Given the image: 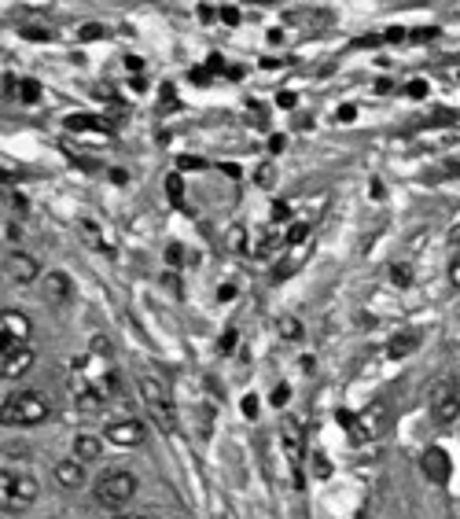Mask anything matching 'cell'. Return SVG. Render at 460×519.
<instances>
[{
    "instance_id": "obj_18",
    "label": "cell",
    "mask_w": 460,
    "mask_h": 519,
    "mask_svg": "<svg viewBox=\"0 0 460 519\" xmlns=\"http://www.w3.org/2000/svg\"><path fill=\"white\" fill-rule=\"evenodd\" d=\"M15 92H19L22 104H37V99H41V85H37V81H30V78H22V81L15 85Z\"/></svg>"
},
{
    "instance_id": "obj_4",
    "label": "cell",
    "mask_w": 460,
    "mask_h": 519,
    "mask_svg": "<svg viewBox=\"0 0 460 519\" xmlns=\"http://www.w3.org/2000/svg\"><path fill=\"white\" fill-rule=\"evenodd\" d=\"M427 401H431V416H435L438 424H453L460 416V394H456V383L449 376H442V380L431 383Z\"/></svg>"
},
{
    "instance_id": "obj_3",
    "label": "cell",
    "mask_w": 460,
    "mask_h": 519,
    "mask_svg": "<svg viewBox=\"0 0 460 519\" xmlns=\"http://www.w3.org/2000/svg\"><path fill=\"white\" fill-rule=\"evenodd\" d=\"M0 501H4V512H26L37 501V479L34 475H0Z\"/></svg>"
},
{
    "instance_id": "obj_23",
    "label": "cell",
    "mask_w": 460,
    "mask_h": 519,
    "mask_svg": "<svg viewBox=\"0 0 460 519\" xmlns=\"http://www.w3.org/2000/svg\"><path fill=\"white\" fill-rule=\"evenodd\" d=\"M287 394H291V387H287V383H280V387H272V406H284V401H287Z\"/></svg>"
},
{
    "instance_id": "obj_16",
    "label": "cell",
    "mask_w": 460,
    "mask_h": 519,
    "mask_svg": "<svg viewBox=\"0 0 460 519\" xmlns=\"http://www.w3.org/2000/svg\"><path fill=\"white\" fill-rule=\"evenodd\" d=\"M140 394H144V401H148V406H162V401H169L166 391H162V387L155 383L151 376H144V380H140Z\"/></svg>"
},
{
    "instance_id": "obj_40",
    "label": "cell",
    "mask_w": 460,
    "mask_h": 519,
    "mask_svg": "<svg viewBox=\"0 0 460 519\" xmlns=\"http://www.w3.org/2000/svg\"><path fill=\"white\" fill-rule=\"evenodd\" d=\"M169 265H181V247H177V243L169 247Z\"/></svg>"
},
{
    "instance_id": "obj_6",
    "label": "cell",
    "mask_w": 460,
    "mask_h": 519,
    "mask_svg": "<svg viewBox=\"0 0 460 519\" xmlns=\"http://www.w3.org/2000/svg\"><path fill=\"white\" fill-rule=\"evenodd\" d=\"M4 269H8V277L15 280V284H34L37 272H41L37 258L26 254V251H11V254L4 258Z\"/></svg>"
},
{
    "instance_id": "obj_11",
    "label": "cell",
    "mask_w": 460,
    "mask_h": 519,
    "mask_svg": "<svg viewBox=\"0 0 460 519\" xmlns=\"http://www.w3.org/2000/svg\"><path fill=\"white\" fill-rule=\"evenodd\" d=\"M70 291H74V287H70L67 272H48V277H45V295H48L52 302H67Z\"/></svg>"
},
{
    "instance_id": "obj_27",
    "label": "cell",
    "mask_w": 460,
    "mask_h": 519,
    "mask_svg": "<svg viewBox=\"0 0 460 519\" xmlns=\"http://www.w3.org/2000/svg\"><path fill=\"white\" fill-rule=\"evenodd\" d=\"M114 519H159V515L155 512H118Z\"/></svg>"
},
{
    "instance_id": "obj_5",
    "label": "cell",
    "mask_w": 460,
    "mask_h": 519,
    "mask_svg": "<svg viewBox=\"0 0 460 519\" xmlns=\"http://www.w3.org/2000/svg\"><path fill=\"white\" fill-rule=\"evenodd\" d=\"M34 365V350L26 342H11L4 339V350H0V368H4V376L8 380H15V376H26Z\"/></svg>"
},
{
    "instance_id": "obj_13",
    "label": "cell",
    "mask_w": 460,
    "mask_h": 519,
    "mask_svg": "<svg viewBox=\"0 0 460 519\" xmlns=\"http://www.w3.org/2000/svg\"><path fill=\"white\" fill-rule=\"evenodd\" d=\"M424 471L431 475V479H445V471H449V464H445V453L442 450H427V457H424Z\"/></svg>"
},
{
    "instance_id": "obj_38",
    "label": "cell",
    "mask_w": 460,
    "mask_h": 519,
    "mask_svg": "<svg viewBox=\"0 0 460 519\" xmlns=\"http://www.w3.org/2000/svg\"><path fill=\"white\" fill-rule=\"evenodd\" d=\"M277 104H280V107H291V104H295V92H280Z\"/></svg>"
},
{
    "instance_id": "obj_22",
    "label": "cell",
    "mask_w": 460,
    "mask_h": 519,
    "mask_svg": "<svg viewBox=\"0 0 460 519\" xmlns=\"http://www.w3.org/2000/svg\"><path fill=\"white\" fill-rule=\"evenodd\" d=\"M218 19H221L225 26H236V22H239V11H236L232 4H221V8H218Z\"/></svg>"
},
{
    "instance_id": "obj_19",
    "label": "cell",
    "mask_w": 460,
    "mask_h": 519,
    "mask_svg": "<svg viewBox=\"0 0 460 519\" xmlns=\"http://www.w3.org/2000/svg\"><path fill=\"white\" fill-rule=\"evenodd\" d=\"M391 280H394L398 287H412V265H409V262H394V265H391Z\"/></svg>"
},
{
    "instance_id": "obj_2",
    "label": "cell",
    "mask_w": 460,
    "mask_h": 519,
    "mask_svg": "<svg viewBox=\"0 0 460 519\" xmlns=\"http://www.w3.org/2000/svg\"><path fill=\"white\" fill-rule=\"evenodd\" d=\"M133 494H137V475L122 468L99 475V483H96V501L104 508H122V504L133 501Z\"/></svg>"
},
{
    "instance_id": "obj_10",
    "label": "cell",
    "mask_w": 460,
    "mask_h": 519,
    "mask_svg": "<svg viewBox=\"0 0 460 519\" xmlns=\"http://www.w3.org/2000/svg\"><path fill=\"white\" fill-rule=\"evenodd\" d=\"M416 346H420V331H416V328H409V331H398V335L391 339V346H386V354H391L394 361H398V357L412 354Z\"/></svg>"
},
{
    "instance_id": "obj_1",
    "label": "cell",
    "mask_w": 460,
    "mask_h": 519,
    "mask_svg": "<svg viewBox=\"0 0 460 519\" xmlns=\"http://www.w3.org/2000/svg\"><path fill=\"white\" fill-rule=\"evenodd\" d=\"M48 398L41 394V391H19V394H11L4 398V409H0V416H4V424H22V427H30V424H45L48 420Z\"/></svg>"
},
{
    "instance_id": "obj_36",
    "label": "cell",
    "mask_w": 460,
    "mask_h": 519,
    "mask_svg": "<svg viewBox=\"0 0 460 519\" xmlns=\"http://www.w3.org/2000/svg\"><path fill=\"white\" fill-rule=\"evenodd\" d=\"M232 346H236V331H225V342H221V350L228 354V350H232Z\"/></svg>"
},
{
    "instance_id": "obj_42",
    "label": "cell",
    "mask_w": 460,
    "mask_h": 519,
    "mask_svg": "<svg viewBox=\"0 0 460 519\" xmlns=\"http://www.w3.org/2000/svg\"><path fill=\"white\" fill-rule=\"evenodd\" d=\"M258 181L269 184V181H272V169H269V166H265V169H258Z\"/></svg>"
},
{
    "instance_id": "obj_41",
    "label": "cell",
    "mask_w": 460,
    "mask_h": 519,
    "mask_svg": "<svg viewBox=\"0 0 460 519\" xmlns=\"http://www.w3.org/2000/svg\"><path fill=\"white\" fill-rule=\"evenodd\" d=\"M92 354H107V339H92Z\"/></svg>"
},
{
    "instance_id": "obj_37",
    "label": "cell",
    "mask_w": 460,
    "mask_h": 519,
    "mask_svg": "<svg viewBox=\"0 0 460 519\" xmlns=\"http://www.w3.org/2000/svg\"><path fill=\"white\" fill-rule=\"evenodd\" d=\"M199 15H203V22H214V15H218V8H207V4H203V8H199Z\"/></svg>"
},
{
    "instance_id": "obj_17",
    "label": "cell",
    "mask_w": 460,
    "mask_h": 519,
    "mask_svg": "<svg viewBox=\"0 0 460 519\" xmlns=\"http://www.w3.org/2000/svg\"><path fill=\"white\" fill-rule=\"evenodd\" d=\"M67 129H74V133H81V129H96V133H107V122H104V118H89V114H78V118H67Z\"/></svg>"
},
{
    "instance_id": "obj_8",
    "label": "cell",
    "mask_w": 460,
    "mask_h": 519,
    "mask_svg": "<svg viewBox=\"0 0 460 519\" xmlns=\"http://www.w3.org/2000/svg\"><path fill=\"white\" fill-rule=\"evenodd\" d=\"M0 331H4V339H11V342H26V335H30V321H26L19 310H4V317H0Z\"/></svg>"
},
{
    "instance_id": "obj_43",
    "label": "cell",
    "mask_w": 460,
    "mask_h": 519,
    "mask_svg": "<svg viewBox=\"0 0 460 519\" xmlns=\"http://www.w3.org/2000/svg\"><path fill=\"white\" fill-rule=\"evenodd\" d=\"M449 280H453V284H456V287H460V262H456V265H453V269H449Z\"/></svg>"
},
{
    "instance_id": "obj_20",
    "label": "cell",
    "mask_w": 460,
    "mask_h": 519,
    "mask_svg": "<svg viewBox=\"0 0 460 519\" xmlns=\"http://www.w3.org/2000/svg\"><path fill=\"white\" fill-rule=\"evenodd\" d=\"M26 41H52V30H48V26H22V30H19Z\"/></svg>"
},
{
    "instance_id": "obj_30",
    "label": "cell",
    "mask_w": 460,
    "mask_h": 519,
    "mask_svg": "<svg viewBox=\"0 0 460 519\" xmlns=\"http://www.w3.org/2000/svg\"><path fill=\"white\" fill-rule=\"evenodd\" d=\"M405 92H409V96H427V81H412Z\"/></svg>"
},
{
    "instance_id": "obj_33",
    "label": "cell",
    "mask_w": 460,
    "mask_h": 519,
    "mask_svg": "<svg viewBox=\"0 0 460 519\" xmlns=\"http://www.w3.org/2000/svg\"><path fill=\"white\" fill-rule=\"evenodd\" d=\"M412 37H416V41H431V37H438V30H431V26H424V30H416Z\"/></svg>"
},
{
    "instance_id": "obj_31",
    "label": "cell",
    "mask_w": 460,
    "mask_h": 519,
    "mask_svg": "<svg viewBox=\"0 0 460 519\" xmlns=\"http://www.w3.org/2000/svg\"><path fill=\"white\" fill-rule=\"evenodd\" d=\"M354 104H342V111H339V122H354Z\"/></svg>"
},
{
    "instance_id": "obj_25",
    "label": "cell",
    "mask_w": 460,
    "mask_h": 519,
    "mask_svg": "<svg viewBox=\"0 0 460 519\" xmlns=\"http://www.w3.org/2000/svg\"><path fill=\"white\" fill-rule=\"evenodd\" d=\"M280 331H284L287 339H295V335H298V321H291V317H287V321H280Z\"/></svg>"
},
{
    "instance_id": "obj_14",
    "label": "cell",
    "mask_w": 460,
    "mask_h": 519,
    "mask_svg": "<svg viewBox=\"0 0 460 519\" xmlns=\"http://www.w3.org/2000/svg\"><path fill=\"white\" fill-rule=\"evenodd\" d=\"M284 442H287V453H291V464H302V445H298V424L295 420H284Z\"/></svg>"
},
{
    "instance_id": "obj_7",
    "label": "cell",
    "mask_w": 460,
    "mask_h": 519,
    "mask_svg": "<svg viewBox=\"0 0 460 519\" xmlns=\"http://www.w3.org/2000/svg\"><path fill=\"white\" fill-rule=\"evenodd\" d=\"M104 435L114 442V445H140L144 442V427L137 420H114Z\"/></svg>"
},
{
    "instance_id": "obj_12",
    "label": "cell",
    "mask_w": 460,
    "mask_h": 519,
    "mask_svg": "<svg viewBox=\"0 0 460 519\" xmlns=\"http://www.w3.org/2000/svg\"><path fill=\"white\" fill-rule=\"evenodd\" d=\"M99 453H104V442L92 438V435H78L74 438V460H99Z\"/></svg>"
},
{
    "instance_id": "obj_32",
    "label": "cell",
    "mask_w": 460,
    "mask_h": 519,
    "mask_svg": "<svg viewBox=\"0 0 460 519\" xmlns=\"http://www.w3.org/2000/svg\"><path fill=\"white\" fill-rule=\"evenodd\" d=\"M81 37H85V41H89V37H104V26H85Z\"/></svg>"
},
{
    "instance_id": "obj_28",
    "label": "cell",
    "mask_w": 460,
    "mask_h": 519,
    "mask_svg": "<svg viewBox=\"0 0 460 519\" xmlns=\"http://www.w3.org/2000/svg\"><path fill=\"white\" fill-rule=\"evenodd\" d=\"M313 468H317V475H328L332 468H328V460H324V453H313Z\"/></svg>"
},
{
    "instance_id": "obj_35",
    "label": "cell",
    "mask_w": 460,
    "mask_h": 519,
    "mask_svg": "<svg viewBox=\"0 0 460 519\" xmlns=\"http://www.w3.org/2000/svg\"><path fill=\"white\" fill-rule=\"evenodd\" d=\"M228 243H232V247L239 251V247H243V228H232V236H228Z\"/></svg>"
},
{
    "instance_id": "obj_29",
    "label": "cell",
    "mask_w": 460,
    "mask_h": 519,
    "mask_svg": "<svg viewBox=\"0 0 460 519\" xmlns=\"http://www.w3.org/2000/svg\"><path fill=\"white\" fill-rule=\"evenodd\" d=\"M243 413H247V416H258V398H254V394L243 398Z\"/></svg>"
},
{
    "instance_id": "obj_9",
    "label": "cell",
    "mask_w": 460,
    "mask_h": 519,
    "mask_svg": "<svg viewBox=\"0 0 460 519\" xmlns=\"http://www.w3.org/2000/svg\"><path fill=\"white\" fill-rule=\"evenodd\" d=\"M55 483L67 486V490H74L85 483V468H81V460H60L55 464Z\"/></svg>"
},
{
    "instance_id": "obj_15",
    "label": "cell",
    "mask_w": 460,
    "mask_h": 519,
    "mask_svg": "<svg viewBox=\"0 0 460 519\" xmlns=\"http://www.w3.org/2000/svg\"><path fill=\"white\" fill-rule=\"evenodd\" d=\"M104 394H96V391H89V387H85V391L78 394V409L85 413V416H96V413H104Z\"/></svg>"
},
{
    "instance_id": "obj_24",
    "label": "cell",
    "mask_w": 460,
    "mask_h": 519,
    "mask_svg": "<svg viewBox=\"0 0 460 519\" xmlns=\"http://www.w3.org/2000/svg\"><path fill=\"white\" fill-rule=\"evenodd\" d=\"M177 166H181V169H203V158H192V155H184V158H177Z\"/></svg>"
},
{
    "instance_id": "obj_34",
    "label": "cell",
    "mask_w": 460,
    "mask_h": 519,
    "mask_svg": "<svg viewBox=\"0 0 460 519\" xmlns=\"http://www.w3.org/2000/svg\"><path fill=\"white\" fill-rule=\"evenodd\" d=\"M272 218H277V221L287 218V203H280V199H277V203H272Z\"/></svg>"
},
{
    "instance_id": "obj_26",
    "label": "cell",
    "mask_w": 460,
    "mask_h": 519,
    "mask_svg": "<svg viewBox=\"0 0 460 519\" xmlns=\"http://www.w3.org/2000/svg\"><path fill=\"white\" fill-rule=\"evenodd\" d=\"M302 240H306V225L298 221V225L291 228V233H287V243H302Z\"/></svg>"
},
{
    "instance_id": "obj_39",
    "label": "cell",
    "mask_w": 460,
    "mask_h": 519,
    "mask_svg": "<svg viewBox=\"0 0 460 519\" xmlns=\"http://www.w3.org/2000/svg\"><path fill=\"white\" fill-rule=\"evenodd\" d=\"M22 236V228H19V221H8V240H19Z\"/></svg>"
},
{
    "instance_id": "obj_21",
    "label": "cell",
    "mask_w": 460,
    "mask_h": 519,
    "mask_svg": "<svg viewBox=\"0 0 460 519\" xmlns=\"http://www.w3.org/2000/svg\"><path fill=\"white\" fill-rule=\"evenodd\" d=\"M166 188H169V199H174V203H181V195H184V184H181V177H177V173H169V177H166Z\"/></svg>"
}]
</instances>
